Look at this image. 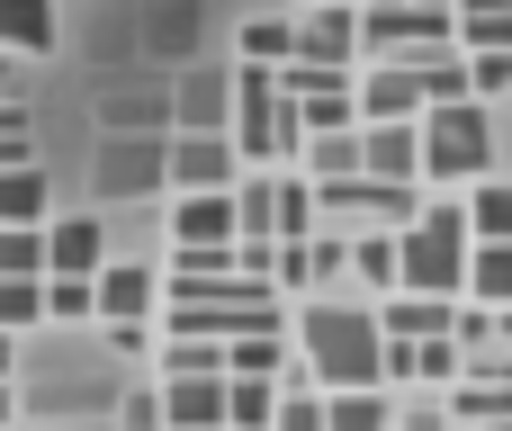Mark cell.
Returning a JSON list of instances; mask_svg holds the SVG:
<instances>
[{
    "instance_id": "cell-1",
    "label": "cell",
    "mask_w": 512,
    "mask_h": 431,
    "mask_svg": "<svg viewBox=\"0 0 512 431\" xmlns=\"http://www.w3.org/2000/svg\"><path fill=\"white\" fill-rule=\"evenodd\" d=\"M297 342H306V378L324 396L387 387V333H378V315H360V306H306Z\"/></svg>"
},
{
    "instance_id": "cell-2",
    "label": "cell",
    "mask_w": 512,
    "mask_h": 431,
    "mask_svg": "<svg viewBox=\"0 0 512 431\" xmlns=\"http://www.w3.org/2000/svg\"><path fill=\"white\" fill-rule=\"evenodd\" d=\"M396 288L459 306V288H468V225H459V207H423V216L396 234Z\"/></svg>"
},
{
    "instance_id": "cell-3",
    "label": "cell",
    "mask_w": 512,
    "mask_h": 431,
    "mask_svg": "<svg viewBox=\"0 0 512 431\" xmlns=\"http://www.w3.org/2000/svg\"><path fill=\"white\" fill-rule=\"evenodd\" d=\"M414 144H423V180H477L495 162V117L486 99H441L414 117Z\"/></svg>"
},
{
    "instance_id": "cell-4",
    "label": "cell",
    "mask_w": 512,
    "mask_h": 431,
    "mask_svg": "<svg viewBox=\"0 0 512 431\" xmlns=\"http://www.w3.org/2000/svg\"><path fill=\"white\" fill-rule=\"evenodd\" d=\"M297 144H306L297 99H279V81H270L261 63H243V72H234V153H252V162H288Z\"/></svg>"
},
{
    "instance_id": "cell-5",
    "label": "cell",
    "mask_w": 512,
    "mask_h": 431,
    "mask_svg": "<svg viewBox=\"0 0 512 431\" xmlns=\"http://www.w3.org/2000/svg\"><path fill=\"white\" fill-rule=\"evenodd\" d=\"M351 99H360V126H414L423 117V72L414 63H378V72L351 81Z\"/></svg>"
},
{
    "instance_id": "cell-6",
    "label": "cell",
    "mask_w": 512,
    "mask_h": 431,
    "mask_svg": "<svg viewBox=\"0 0 512 431\" xmlns=\"http://www.w3.org/2000/svg\"><path fill=\"white\" fill-rule=\"evenodd\" d=\"M153 306H162V279L144 261H99V279H90V315L99 324H144Z\"/></svg>"
},
{
    "instance_id": "cell-7",
    "label": "cell",
    "mask_w": 512,
    "mask_h": 431,
    "mask_svg": "<svg viewBox=\"0 0 512 431\" xmlns=\"http://www.w3.org/2000/svg\"><path fill=\"white\" fill-rule=\"evenodd\" d=\"M108 225L99 216H45V279H99Z\"/></svg>"
},
{
    "instance_id": "cell-8",
    "label": "cell",
    "mask_w": 512,
    "mask_h": 431,
    "mask_svg": "<svg viewBox=\"0 0 512 431\" xmlns=\"http://www.w3.org/2000/svg\"><path fill=\"white\" fill-rule=\"evenodd\" d=\"M351 54H360V9H306L297 18V63L351 72Z\"/></svg>"
},
{
    "instance_id": "cell-9",
    "label": "cell",
    "mask_w": 512,
    "mask_h": 431,
    "mask_svg": "<svg viewBox=\"0 0 512 431\" xmlns=\"http://www.w3.org/2000/svg\"><path fill=\"white\" fill-rule=\"evenodd\" d=\"M234 162H243V153H234L225 135H180L162 171H171V189H180V198H198V189H234Z\"/></svg>"
},
{
    "instance_id": "cell-10",
    "label": "cell",
    "mask_w": 512,
    "mask_h": 431,
    "mask_svg": "<svg viewBox=\"0 0 512 431\" xmlns=\"http://www.w3.org/2000/svg\"><path fill=\"white\" fill-rule=\"evenodd\" d=\"M360 180L414 189V180H423V144H414V126H360Z\"/></svg>"
},
{
    "instance_id": "cell-11",
    "label": "cell",
    "mask_w": 512,
    "mask_h": 431,
    "mask_svg": "<svg viewBox=\"0 0 512 431\" xmlns=\"http://www.w3.org/2000/svg\"><path fill=\"white\" fill-rule=\"evenodd\" d=\"M207 243H234V189L171 198V252H207Z\"/></svg>"
},
{
    "instance_id": "cell-12",
    "label": "cell",
    "mask_w": 512,
    "mask_h": 431,
    "mask_svg": "<svg viewBox=\"0 0 512 431\" xmlns=\"http://www.w3.org/2000/svg\"><path fill=\"white\" fill-rule=\"evenodd\" d=\"M162 431H225V378H162Z\"/></svg>"
},
{
    "instance_id": "cell-13",
    "label": "cell",
    "mask_w": 512,
    "mask_h": 431,
    "mask_svg": "<svg viewBox=\"0 0 512 431\" xmlns=\"http://www.w3.org/2000/svg\"><path fill=\"white\" fill-rule=\"evenodd\" d=\"M450 45H468V54H512V0H450Z\"/></svg>"
},
{
    "instance_id": "cell-14",
    "label": "cell",
    "mask_w": 512,
    "mask_h": 431,
    "mask_svg": "<svg viewBox=\"0 0 512 431\" xmlns=\"http://www.w3.org/2000/svg\"><path fill=\"white\" fill-rule=\"evenodd\" d=\"M459 324V306L450 297H387V315H378V333L387 342H441Z\"/></svg>"
},
{
    "instance_id": "cell-15",
    "label": "cell",
    "mask_w": 512,
    "mask_h": 431,
    "mask_svg": "<svg viewBox=\"0 0 512 431\" xmlns=\"http://www.w3.org/2000/svg\"><path fill=\"white\" fill-rule=\"evenodd\" d=\"M351 81H360V72H333L324 90H306V99H297V126H306V135H351V126H360Z\"/></svg>"
},
{
    "instance_id": "cell-16",
    "label": "cell",
    "mask_w": 512,
    "mask_h": 431,
    "mask_svg": "<svg viewBox=\"0 0 512 431\" xmlns=\"http://www.w3.org/2000/svg\"><path fill=\"white\" fill-rule=\"evenodd\" d=\"M459 297H477L486 315H504L512 306V243H468V288Z\"/></svg>"
},
{
    "instance_id": "cell-17",
    "label": "cell",
    "mask_w": 512,
    "mask_h": 431,
    "mask_svg": "<svg viewBox=\"0 0 512 431\" xmlns=\"http://www.w3.org/2000/svg\"><path fill=\"white\" fill-rule=\"evenodd\" d=\"M450 423H512V378H450Z\"/></svg>"
},
{
    "instance_id": "cell-18",
    "label": "cell",
    "mask_w": 512,
    "mask_h": 431,
    "mask_svg": "<svg viewBox=\"0 0 512 431\" xmlns=\"http://www.w3.org/2000/svg\"><path fill=\"white\" fill-rule=\"evenodd\" d=\"M225 378H270V387H279V378H297V369H288V342H279V333H234V342H225Z\"/></svg>"
},
{
    "instance_id": "cell-19",
    "label": "cell",
    "mask_w": 512,
    "mask_h": 431,
    "mask_svg": "<svg viewBox=\"0 0 512 431\" xmlns=\"http://www.w3.org/2000/svg\"><path fill=\"white\" fill-rule=\"evenodd\" d=\"M54 45V0H0V54H45Z\"/></svg>"
},
{
    "instance_id": "cell-20",
    "label": "cell",
    "mask_w": 512,
    "mask_h": 431,
    "mask_svg": "<svg viewBox=\"0 0 512 431\" xmlns=\"http://www.w3.org/2000/svg\"><path fill=\"white\" fill-rule=\"evenodd\" d=\"M459 225H468V243H512V180H477Z\"/></svg>"
},
{
    "instance_id": "cell-21",
    "label": "cell",
    "mask_w": 512,
    "mask_h": 431,
    "mask_svg": "<svg viewBox=\"0 0 512 431\" xmlns=\"http://www.w3.org/2000/svg\"><path fill=\"white\" fill-rule=\"evenodd\" d=\"M315 234V189L306 180H270V243H306Z\"/></svg>"
},
{
    "instance_id": "cell-22",
    "label": "cell",
    "mask_w": 512,
    "mask_h": 431,
    "mask_svg": "<svg viewBox=\"0 0 512 431\" xmlns=\"http://www.w3.org/2000/svg\"><path fill=\"white\" fill-rule=\"evenodd\" d=\"M270 414H279L270 378H225V431H270Z\"/></svg>"
},
{
    "instance_id": "cell-23",
    "label": "cell",
    "mask_w": 512,
    "mask_h": 431,
    "mask_svg": "<svg viewBox=\"0 0 512 431\" xmlns=\"http://www.w3.org/2000/svg\"><path fill=\"white\" fill-rule=\"evenodd\" d=\"M324 431H396V414H387V387H360V396H324Z\"/></svg>"
},
{
    "instance_id": "cell-24",
    "label": "cell",
    "mask_w": 512,
    "mask_h": 431,
    "mask_svg": "<svg viewBox=\"0 0 512 431\" xmlns=\"http://www.w3.org/2000/svg\"><path fill=\"white\" fill-rule=\"evenodd\" d=\"M0 225H45V171L36 162L0 171Z\"/></svg>"
},
{
    "instance_id": "cell-25",
    "label": "cell",
    "mask_w": 512,
    "mask_h": 431,
    "mask_svg": "<svg viewBox=\"0 0 512 431\" xmlns=\"http://www.w3.org/2000/svg\"><path fill=\"white\" fill-rule=\"evenodd\" d=\"M288 54H297V18H243V63L279 72Z\"/></svg>"
},
{
    "instance_id": "cell-26",
    "label": "cell",
    "mask_w": 512,
    "mask_h": 431,
    "mask_svg": "<svg viewBox=\"0 0 512 431\" xmlns=\"http://www.w3.org/2000/svg\"><path fill=\"white\" fill-rule=\"evenodd\" d=\"M0 279H45V225H0Z\"/></svg>"
},
{
    "instance_id": "cell-27",
    "label": "cell",
    "mask_w": 512,
    "mask_h": 431,
    "mask_svg": "<svg viewBox=\"0 0 512 431\" xmlns=\"http://www.w3.org/2000/svg\"><path fill=\"white\" fill-rule=\"evenodd\" d=\"M45 324V279H0V333Z\"/></svg>"
},
{
    "instance_id": "cell-28",
    "label": "cell",
    "mask_w": 512,
    "mask_h": 431,
    "mask_svg": "<svg viewBox=\"0 0 512 431\" xmlns=\"http://www.w3.org/2000/svg\"><path fill=\"white\" fill-rule=\"evenodd\" d=\"M162 378H225V342H171Z\"/></svg>"
},
{
    "instance_id": "cell-29",
    "label": "cell",
    "mask_w": 512,
    "mask_h": 431,
    "mask_svg": "<svg viewBox=\"0 0 512 431\" xmlns=\"http://www.w3.org/2000/svg\"><path fill=\"white\" fill-rule=\"evenodd\" d=\"M351 270H360L369 288H396V234H360V243H351Z\"/></svg>"
},
{
    "instance_id": "cell-30",
    "label": "cell",
    "mask_w": 512,
    "mask_h": 431,
    "mask_svg": "<svg viewBox=\"0 0 512 431\" xmlns=\"http://www.w3.org/2000/svg\"><path fill=\"white\" fill-rule=\"evenodd\" d=\"M270 431H324V396H315V387H288L279 414H270Z\"/></svg>"
},
{
    "instance_id": "cell-31",
    "label": "cell",
    "mask_w": 512,
    "mask_h": 431,
    "mask_svg": "<svg viewBox=\"0 0 512 431\" xmlns=\"http://www.w3.org/2000/svg\"><path fill=\"white\" fill-rule=\"evenodd\" d=\"M468 63V99H495V90H512V54H459Z\"/></svg>"
},
{
    "instance_id": "cell-32",
    "label": "cell",
    "mask_w": 512,
    "mask_h": 431,
    "mask_svg": "<svg viewBox=\"0 0 512 431\" xmlns=\"http://www.w3.org/2000/svg\"><path fill=\"white\" fill-rule=\"evenodd\" d=\"M45 315L54 324H81L90 315V279H45Z\"/></svg>"
},
{
    "instance_id": "cell-33",
    "label": "cell",
    "mask_w": 512,
    "mask_h": 431,
    "mask_svg": "<svg viewBox=\"0 0 512 431\" xmlns=\"http://www.w3.org/2000/svg\"><path fill=\"white\" fill-rule=\"evenodd\" d=\"M18 162H36V144H27V108H0V171H18Z\"/></svg>"
},
{
    "instance_id": "cell-34",
    "label": "cell",
    "mask_w": 512,
    "mask_h": 431,
    "mask_svg": "<svg viewBox=\"0 0 512 431\" xmlns=\"http://www.w3.org/2000/svg\"><path fill=\"white\" fill-rule=\"evenodd\" d=\"M216 108H225V81H216V72H198V81H189V117H198V126H189V135H207V117H216Z\"/></svg>"
},
{
    "instance_id": "cell-35",
    "label": "cell",
    "mask_w": 512,
    "mask_h": 431,
    "mask_svg": "<svg viewBox=\"0 0 512 431\" xmlns=\"http://www.w3.org/2000/svg\"><path fill=\"white\" fill-rule=\"evenodd\" d=\"M117 423H126V431H162V396H153V387H135V396L117 405Z\"/></svg>"
},
{
    "instance_id": "cell-36",
    "label": "cell",
    "mask_w": 512,
    "mask_h": 431,
    "mask_svg": "<svg viewBox=\"0 0 512 431\" xmlns=\"http://www.w3.org/2000/svg\"><path fill=\"white\" fill-rule=\"evenodd\" d=\"M0 108H18V63L0 54Z\"/></svg>"
},
{
    "instance_id": "cell-37",
    "label": "cell",
    "mask_w": 512,
    "mask_h": 431,
    "mask_svg": "<svg viewBox=\"0 0 512 431\" xmlns=\"http://www.w3.org/2000/svg\"><path fill=\"white\" fill-rule=\"evenodd\" d=\"M495 342H504V351H512V306H504V315H495Z\"/></svg>"
},
{
    "instance_id": "cell-38",
    "label": "cell",
    "mask_w": 512,
    "mask_h": 431,
    "mask_svg": "<svg viewBox=\"0 0 512 431\" xmlns=\"http://www.w3.org/2000/svg\"><path fill=\"white\" fill-rule=\"evenodd\" d=\"M0 387H9V333H0Z\"/></svg>"
},
{
    "instance_id": "cell-39",
    "label": "cell",
    "mask_w": 512,
    "mask_h": 431,
    "mask_svg": "<svg viewBox=\"0 0 512 431\" xmlns=\"http://www.w3.org/2000/svg\"><path fill=\"white\" fill-rule=\"evenodd\" d=\"M306 9H360V0H306Z\"/></svg>"
},
{
    "instance_id": "cell-40",
    "label": "cell",
    "mask_w": 512,
    "mask_h": 431,
    "mask_svg": "<svg viewBox=\"0 0 512 431\" xmlns=\"http://www.w3.org/2000/svg\"><path fill=\"white\" fill-rule=\"evenodd\" d=\"M0 431H9V387H0Z\"/></svg>"
},
{
    "instance_id": "cell-41",
    "label": "cell",
    "mask_w": 512,
    "mask_h": 431,
    "mask_svg": "<svg viewBox=\"0 0 512 431\" xmlns=\"http://www.w3.org/2000/svg\"><path fill=\"white\" fill-rule=\"evenodd\" d=\"M495 431H512V423H495Z\"/></svg>"
}]
</instances>
